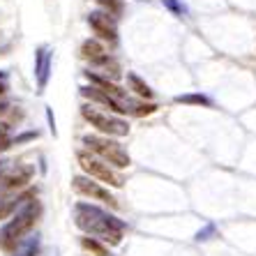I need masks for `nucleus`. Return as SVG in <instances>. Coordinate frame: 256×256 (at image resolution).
Here are the masks:
<instances>
[{
	"instance_id": "nucleus-1",
	"label": "nucleus",
	"mask_w": 256,
	"mask_h": 256,
	"mask_svg": "<svg viewBox=\"0 0 256 256\" xmlns=\"http://www.w3.org/2000/svg\"><path fill=\"white\" fill-rule=\"evenodd\" d=\"M74 224L88 236H97L100 240L108 244H120L122 233H125V224L108 214L106 210L90 206V203H76L74 206Z\"/></svg>"
},
{
	"instance_id": "nucleus-2",
	"label": "nucleus",
	"mask_w": 256,
	"mask_h": 256,
	"mask_svg": "<svg viewBox=\"0 0 256 256\" xmlns=\"http://www.w3.org/2000/svg\"><path fill=\"white\" fill-rule=\"evenodd\" d=\"M40 214H42V206H40L35 198L26 203L24 208L16 212V217H14V220L2 228V233H0V242H2V247L10 250V247H14L18 240L24 238L26 233L32 231V226L37 224V217H40Z\"/></svg>"
},
{
	"instance_id": "nucleus-3",
	"label": "nucleus",
	"mask_w": 256,
	"mask_h": 256,
	"mask_svg": "<svg viewBox=\"0 0 256 256\" xmlns=\"http://www.w3.org/2000/svg\"><path fill=\"white\" fill-rule=\"evenodd\" d=\"M84 143L86 148L90 150V152H95L100 160H104L106 164H111V166H118V168H127L132 164L130 155H127L125 150H122V146H120L118 141H114V138H106V136H84Z\"/></svg>"
},
{
	"instance_id": "nucleus-4",
	"label": "nucleus",
	"mask_w": 256,
	"mask_h": 256,
	"mask_svg": "<svg viewBox=\"0 0 256 256\" xmlns=\"http://www.w3.org/2000/svg\"><path fill=\"white\" fill-rule=\"evenodd\" d=\"M76 160H78V166L88 173V178H97V180H102V182H108L111 187H122V182H125L122 176L111 168V164H106L104 160H100V157H95V155H90L86 150L76 152Z\"/></svg>"
},
{
	"instance_id": "nucleus-5",
	"label": "nucleus",
	"mask_w": 256,
	"mask_h": 256,
	"mask_svg": "<svg viewBox=\"0 0 256 256\" xmlns=\"http://www.w3.org/2000/svg\"><path fill=\"white\" fill-rule=\"evenodd\" d=\"M81 116H84L95 130H100L102 134H106V136H127V134H130V125H127L125 120L114 118V116H108V114H102V111H97V108L90 106V104L81 106Z\"/></svg>"
},
{
	"instance_id": "nucleus-6",
	"label": "nucleus",
	"mask_w": 256,
	"mask_h": 256,
	"mask_svg": "<svg viewBox=\"0 0 256 256\" xmlns=\"http://www.w3.org/2000/svg\"><path fill=\"white\" fill-rule=\"evenodd\" d=\"M72 185H74V190H76L78 194H84V196L95 198V201H102V203H108L111 208H118V201H116L114 194L108 190H104L100 182H95V180L86 178V176H74Z\"/></svg>"
},
{
	"instance_id": "nucleus-7",
	"label": "nucleus",
	"mask_w": 256,
	"mask_h": 256,
	"mask_svg": "<svg viewBox=\"0 0 256 256\" xmlns=\"http://www.w3.org/2000/svg\"><path fill=\"white\" fill-rule=\"evenodd\" d=\"M88 26L92 28L97 37L106 40V42L116 44L118 42V28H116V18L108 12H90L88 14Z\"/></svg>"
},
{
	"instance_id": "nucleus-8",
	"label": "nucleus",
	"mask_w": 256,
	"mask_h": 256,
	"mask_svg": "<svg viewBox=\"0 0 256 256\" xmlns=\"http://www.w3.org/2000/svg\"><path fill=\"white\" fill-rule=\"evenodd\" d=\"M81 95L86 97V100H90V102H97V104H102V106H106L108 111H116V114H127L130 111V104H125V102H118L116 97H111V95H106L104 90H100V88H95V86H86V88H81Z\"/></svg>"
},
{
	"instance_id": "nucleus-9",
	"label": "nucleus",
	"mask_w": 256,
	"mask_h": 256,
	"mask_svg": "<svg viewBox=\"0 0 256 256\" xmlns=\"http://www.w3.org/2000/svg\"><path fill=\"white\" fill-rule=\"evenodd\" d=\"M48 76H51V51H48V46H40L35 54V78L40 92L46 90Z\"/></svg>"
},
{
	"instance_id": "nucleus-10",
	"label": "nucleus",
	"mask_w": 256,
	"mask_h": 256,
	"mask_svg": "<svg viewBox=\"0 0 256 256\" xmlns=\"http://www.w3.org/2000/svg\"><path fill=\"white\" fill-rule=\"evenodd\" d=\"M32 173H35V168L30 166V164H21V166H16V171H14L12 176H5V180H2V190H7V192L21 190V187H26L30 182Z\"/></svg>"
},
{
	"instance_id": "nucleus-11",
	"label": "nucleus",
	"mask_w": 256,
	"mask_h": 256,
	"mask_svg": "<svg viewBox=\"0 0 256 256\" xmlns=\"http://www.w3.org/2000/svg\"><path fill=\"white\" fill-rule=\"evenodd\" d=\"M86 76H88V81H90V84H95V88L104 90L106 95L116 97V100H118V102H125V104H130V100H127V92H125V90H122V88H118V86H116L114 81H108V78L100 76V74H92V72H86Z\"/></svg>"
},
{
	"instance_id": "nucleus-12",
	"label": "nucleus",
	"mask_w": 256,
	"mask_h": 256,
	"mask_svg": "<svg viewBox=\"0 0 256 256\" xmlns=\"http://www.w3.org/2000/svg\"><path fill=\"white\" fill-rule=\"evenodd\" d=\"M35 194H37V192H26L24 196H16V198H2V201H0V222L7 220V217H10V214H12L14 210H16L18 206H21V203L32 201V198H35Z\"/></svg>"
},
{
	"instance_id": "nucleus-13",
	"label": "nucleus",
	"mask_w": 256,
	"mask_h": 256,
	"mask_svg": "<svg viewBox=\"0 0 256 256\" xmlns=\"http://www.w3.org/2000/svg\"><path fill=\"white\" fill-rule=\"evenodd\" d=\"M127 81H130V90H134L141 100H150L152 97V90H150V86L143 81L141 76H136V74H127Z\"/></svg>"
},
{
	"instance_id": "nucleus-14",
	"label": "nucleus",
	"mask_w": 256,
	"mask_h": 256,
	"mask_svg": "<svg viewBox=\"0 0 256 256\" xmlns=\"http://www.w3.org/2000/svg\"><path fill=\"white\" fill-rule=\"evenodd\" d=\"M81 247H84L86 252H90L92 256H111L108 247H104V244H102L100 240H97V238H90V236L81 238Z\"/></svg>"
},
{
	"instance_id": "nucleus-15",
	"label": "nucleus",
	"mask_w": 256,
	"mask_h": 256,
	"mask_svg": "<svg viewBox=\"0 0 256 256\" xmlns=\"http://www.w3.org/2000/svg\"><path fill=\"white\" fill-rule=\"evenodd\" d=\"M178 104H196V106H210V100L206 95H178Z\"/></svg>"
},
{
	"instance_id": "nucleus-16",
	"label": "nucleus",
	"mask_w": 256,
	"mask_h": 256,
	"mask_svg": "<svg viewBox=\"0 0 256 256\" xmlns=\"http://www.w3.org/2000/svg\"><path fill=\"white\" fill-rule=\"evenodd\" d=\"M130 108L136 116H150V114H155V111H157V106H155V104H150V102H148V104H146V102H132Z\"/></svg>"
},
{
	"instance_id": "nucleus-17",
	"label": "nucleus",
	"mask_w": 256,
	"mask_h": 256,
	"mask_svg": "<svg viewBox=\"0 0 256 256\" xmlns=\"http://www.w3.org/2000/svg\"><path fill=\"white\" fill-rule=\"evenodd\" d=\"M97 2H100V5L104 7L111 16H114V14H116V16H118V14H122V0H97Z\"/></svg>"
},
{
	"instance_id": "nucleus-18",
	"label": "nucleus",
	"mask_w": 256,
	"mask_h": 256,
	"mask_svg": "<svg viewBox=\"0 0 256 256\" xmlns=\"http://www.w3.org/2000/svg\"><path fill=\"white\" fill-rule=\"evenodd\" d=\"M12 143L14 141H12V134H10V125L2 122V125H0V152H5Z\"/></svg>"
},
{
	"instance_id": "nucleus-19",
	"label": "nucleus",
	"mask_w": 256,
	"mask_h": 256,
	"mask_svg": "<svg viewBox=\"0 0 256 256\" xmlns=\"http://www.w3.org/2000/svg\"><path fill=\"white\" fill-rule=\"evenodd\" d=\"M37 250H40V240L32 238V240H30V242L24 247V250H21V254H18V256H35Z\"/></svg>"
},
{
	"instance_id": "nucleus-20",
	"label": "nucleus",
	"mask_w": 256,
	"mask_h": 256,
	"mask_svg": "<svg viewBox=\"0 0 256 256\" xmlns=\"http://www.w3.org/2000/svg\"><path fill=\"white\" fill-rule=\"evenodd\" d=\"M162 2H164V5H166L173 14H182V12H185V10H182V5H180L178 0H162Z\"/></svg>"
},
{
	"instance_id": "nucleus-21",
	"label": "nucleus",
	"mask_w": 256,
	"mask_h": 256,
	"mask_svg": "<svg viewBox=\"0 0 256 256\" xmlns=\"http://www.w3.org/2000/svg\"><path fill=\"white\" fill-rule=\"evenodd\" d=\"M7 88H10V86H7V74L5 72H0V95L7 92Z\"/></svg>"
},
{
	"instance_id": "nucleus-22",
	"label": "nucleus",
	"mask_w": 256,
	"mask_h": 256,
	"mask_svg": "<svg viewBox=\"0 0 256 256\" xmlns=\"http://www.w3.org/2000/svg\"><path fill=\"white\" fill-rule=\"evenodd\" d=\"M5 171H7V162H0V182L5 180ZM2 187V185H0Z\"/></svg>"
},
{
	"instance_id": "nucleus-23",
	"label": "nucleus",
	"mask_w": 256,
	"mask_h": 256,
	"mask_svg": "<svg viewBox=\"0 0 256 256\" xmlns=\"http://www.w3.org/2000/svg\"><path fill=\"white\" fill-rule=\"evenodd\" d=\"M5 111H7V104H5V102H0V116L5 114Z\"/></svg>"
}]
</instances>
